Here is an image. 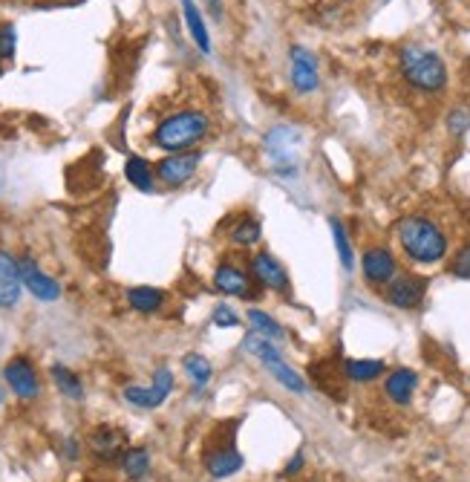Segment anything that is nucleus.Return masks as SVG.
Returning <instances> with one entry per match:
<instances>
[{"label":"nucleus","instance_id":"473e14b6","mask_svg":"<svg viewBox=\"0 0 470 482\" xmlns=\"http://www.w3.org/2000/svg\"><path fill=\"white\" fill-rule=\"evenodd\" d=\"M211 321H214V326H223V330H234V326H239V318L234 315L231 306H216Z\"/></svg>","mask_w":470,"mask_h":482},{"label":"nucleus","instance_id":"bb28decb","mask_svg":"<svg viewBox=\"0 0 470 482\" xmlns=\"http://www.w3.org/2000/svg\"><path fill=\"white\" fill-rule=\"evenodd\" d=\"M248 321H251V326H254V333H260V335H266L269 341H275V344H280L283 338H286V330L271 318L269 312H263V310H248Z\"/></svg>","mask_w":470,"mask_h":482},{"label":"nucleus","instance_id":"f3484780","mask_svg":"<svg viewBox=\"0 0 470 482\" xmlns=\"http://www.w3.org/2000/svg\"><path fill=\"white\" fill-rule=\"evenodd\" d=\"M179 4H182V18H185V24H188L191 41L196 43V50H200L202 56H211V35H208L202 9L196 6V0H179Z\"/></svg>","mask_w":470,"mask_h":482},{"label":"nucleus","instance_id":"412c9836","mask_svg":"<svg viewBox=\"0 0 470 482\" xmlns=\"http://www.w3.org/2000/svg\"><path fill=\"white\" fill-rule=\"evenodd\" d=\"M127 303L141 315H153L162 310V303H165V292L156 287H133V289H127Z\"/></svg>","mask_w":470,"mask_h":482},{"label":"nucleus","instance_id":"7c9ffc66","mask_svg":"<svg viewBox=\"0 0 470 482\" xmlns=\"http://www.w3.org/2000/svg\"><path fill=\"white\" fill-rule=\"evenodd\" d=\"M18 50V29L15 24H0V61H12Z\"/></svg>","mask_w":470,"mask_h":482},{"label":"nucleus","instance_id":"2eb2a0df","mask_svg":"<svg viewBox=\"0 0 470 482\" xmlns=\"http://www.w3.org/2000/svg\"><path fill=\"white\" fill-rule=\"evenodd\" d=\"M419 387V376H415V370H407V367H398L392 370L387 381H384V393L392 404H401V408H407L413 402V393Z\"/></svg>","mask_w":470,"mask_h":482},{"label":"nucleus","instance_id":"a211bd4d","mask_svg":"<svg viewBox=\"0 0 470 482\" xmlns=\"http://www.w3.org/2000/svg\"><path fill=\"white\" fill-rule=\"evenodd\" d=\"M125 180L133 185L136 191L150 194L153 188H156V168H153L145 157H130L125 162Z\"/></svg>","mask_w":470,"mask_h":482},{"label":"nucleus","instance_id":"0eeeda50","mask_svg":"<svg viewBox=\"0 0 470 482\" xmlns=\"http://www.w3.org/2000/svg\"><path fill=\"white\" fill-rule=\"evenodd\" d=\"M4 381L9 385V390H12L15 396L24 399V402H32V399L41 396L38 370L27 356H15L12 361H9V364L4 367Z\"/></svg>","mask_w":470,"mask_h":482},{"label":"nucleus","instance_id":"9b49d317","mask_svg":"<svg viewBox=\"0 0 470 482\" xmlns=\"http://www.w3.org/2000/svg\"><path fill=\"white\" fill-rule=\"evenodd\" d=\"M424 295H428V278L419 275H396L384 287V298L396 310H415L421 306Z\"/></svg>","mask_w":470,"mask_h":482},{"label":"nucleus","instance_id":"c85d7f7f","mask_svg":"<svg viewBox=\"0 0 470 482\" xmlns=\"http://www.w3.org/2000/svg\"><path fill=\"white\" fill-rule=\"evenodd\" d=\"M266 370L275 376L277 381L286 390H292V393H306V381L300 379V372H294L286 361H271V364H266Z\"/></svg>","mask_w":470,"mask_h":482},{"label":"nucleus","instance_id":"1a4fd4ad","mask_svg":"<svg viewBox=\"0 0 470 482\" xmlns=\"http://www.w3.org/2000/svg\"><path fill=\"white\" fill-rule=\"evenodd\" d=\"M214 289L223 295H231V298H254L257 295V280L251 275V269H239L237 263H220L214 272Z\"/></svg>","mask_w":470,"mask_h":482},{"label":"nucleus","instance_id":"aec40b11","mask_svg":"<svg viewBox=\"0 0 470 482\" xmlns=\"http://www.w3.org/2000/svg\"><path fill=\"white\" fill-rule=\"evenodd\" d=\"M387 364L381 358H349L344 364V372L349 381H355V385H369V381H375L384 376Z\"/></svg>","mask_w":470,"mask_h":482},{"label":"nucleus","instance_id":"4be33fe9","mask_svg":"<svg viewBox=\"0 0 470 482\" xmlns=\"http://www.w3.org/2000/svg\"><path fill=\"white\" fill-rule=\"evenodd\" d=\"M243 349L248 356H254L260 364H271V361H283V356H280V349H277V344L275 341H269L266 335H260V333H251L246 341H243Z\"/></svg>","mask_w":470,"mask_h":482},{"label":"nucleus","instance_id":"e433bc0d","mask_svg":"<svg viewBox=\"0 0 470 482\" xmlns=\"http://www.w3.org/2000/svg\"><path fill=\"white\" fill-rule=\"evenodd\" d=\"M384 4H387V0H384Z\"/></svg>","mask_w":470,"mask_h":482},{"label":"nucleus","instance_id":"f257e3e1","mask_svg":"<svg viewBox=\"0 0 470 482\" xmlns=\"http://www.w3.org/2000/svg\"><path fill=\"white\" fill-rule=\"evenodd\" d=\"M396 237L404 255L413 263H419V266L442 263L447 257V251H451V240H447L444 228L424 214H410L398 220Z\"/></svg>","mask_w":470,"mask_h":482},{"label":"nucleus","instance_id":"cd10ccee","mask_svg":"<svg viewBox=\"0 0 470 482\" xmlns=\"http://www.w3.org/2000/svg\"><path fill=\"white\" fill-rule=\"evenodd\" d=\"M122 468L130 479H141L150 474V454L148 448H127L122 454Z\"/></svg>","mask_w":470,"mask_h":482},{"label":"nucleus","instance_id":"72a5a7b5","mask_svg":"<svg viewBox=\"0 0 470 482\" xmlns=\"http://www.w3.org/2000/svg\"><path fill=\"white\" fill-rule=\"evenodd\" d=\"M300 468H303V454H294V459L286 465V471H283V477H294Z\"/></svg>","mask_w":470,"mask_h":482},{"label":"nucleus","instance_id":"f8f14e48","mask_svg":"<svg viewBox=\"0 0 470 482\" xmlns=\"http://www.w3.org/2000/svg\"><path fill=\"white\" fill-rule=\"evenodd\" d=\"M360 272H364L367 283H373V287H387L398 275V260L387 246H373L360 257Z\"/></svg>","mask_w":470,"mask_h":482},{"label":"nucleus","instance_id":"a878e982","mask_svg":"<svg viewBox=\"0 0 470 482\" xmlns=\"http://www.w3.org/2000/svg\"><path fill=\"white\" fill-rule=\"evenodd\" d=\"M260 237H263V228H260L254 217H243V220H237L231 232H228V240H231L234 246H243V249L260 243Z\"/></svg>","mask_w":470,"mask_h":482},{"label":"nucleus","instance_id":"393cba45","mask_svg":"<svg viewBox=\"0 0 470 482\" xmlns=\"http://www.w3.org/2000/svg\"><path fill=\"white\" fill-rule=\"evenodd\" d=\"M182 370L188 372V379H191V385L193 387H205L208 381H211V376H214V367H211V361L208 358H202L200 353H188L182 358Z\"/></svg>","mask_w":470,"mask_h":482},{"label":"nucleus","instance_id":"b1692460","mask_svg":"<svg viewBox=\"0 0 470 482\" xmlns=\"http://www.w3.org/2000/svg\"><path fill=\"white\" fill-rule=\"evenodd\" d=\"M330 228H332V240H335V251H337V260H341L344 272H352L355 269V249L349 243V234L344 223L337 217H330Z\"/></svg>","mask_w":470,"mask_h":482},{"label":"nucleus","instance_id":"2f4dec72","mask_svg":"<svg viewBox=\"0 0 470 482\" xmlns=\"http://www.w3.org/2000/svg\"><path fill=\"white\" fill-rule=\"evenodd\" d=\"M470 127V111L467 107H453L451 116H447V130H451V136H465Z\"/></svg>","mask_w":470,"mask_h":482},{"label":"nucleus","instance_id":"6e6552de","mask_svg":"<svg viewBox=\"0 0 470 482\" xmlns=\"http://www.w3.org/2000/svg\"><path fill=\"white\" fill-rule=\"evenodd\" d=\"M289 70H292V87L300 96H309L321 87V73H318V58L312 50L294 43L289 50Z\"/></svg>","mask_w":470,"mask_h":482},{"label":"nucleus","instance_id":"dca6fc26","mask_svg":"<svg viewBox=\"0 0 470 482\" xmlns=\"http://www.w3.org/2000/svg\"><path fill=\"white\" fill-rule=\"evenodd\" d=\"M90 451L98 456V459H116V456H122L127 448H125V436L116 431V427L110 425H98L95 431L90 433Z\"/></svg>","mask_w":470,"mask_h":482},{"label":"nucleus","instance_id":"9d476101","mask_svg":"<svg viewBox=\"0 0 470 482\" xmlns=\"http://www.w3.org/2000/svg\"><path fill=\"white\" fill-rule=\"evenodd\" d=\"M251 275H254L260 289H271L277 295H286L292 289L286 266H283L275 255H269V251H257V255L251 257Z\"/></svg>","mask_w":470,"mask_h":482},{"label":"nucleus","instance_id":"f704fd0d","mask_svg":"<svg viewBox=\"0 0 470 482\" xmlns=\"http://www.w3.org/2000/svg\"><path fill=\"white\" fill-rule=\"evenodd\" d=\"M208 6L214 9V15H216V18H223V6H220V0H208Z\"/></svg>","mask_w":470,"mask_h":482},{"label":"nucleus","instance_id":"5701e85b","mask_svg":"<svg viewBox=\"0 0 470 482\" xmlns=\"http://www.w3.org/2000/svg\"><path fill=\"white\" fill-rule=\"evenodd\" d=\"M49 376H52V381H56V387H58L67 399H72V402H81V399H84V385H81V379L75 376V372H72L70 367L52 364Z\"/></svg>","mask_w":470,"mask_h":482},{"label":"nucleus","instance_id":"423d86ee","mask_svg":"<svg viewBox=\"0 0 470 482\" xmlns=\"http://www.w3.org/2000/svg\"><path fill=\"white\" fill-rule=\"evenodd\" d=\"M173 390V372L168 367H159L153 372V385L150 387H125V402L133 404L139 410H156L159 404H165V399Z\"/></svg>","mask_w":470,"mask_h":482},{"label":"nucleus","instance_id":"7ed1b4c3","mask_svg":"<svg viewBox=\"0 0 470 482\" xmlns=\"http://www.w3.org/2000/svg\"><path fill=\"white\" fill-rule=\"evenodd\" d=\"M211 130V119L200 111H179L168 119H162L159 127L153 130L150 142L159 150H171L179 153L185 148H193L196 142H202Z\"/></svg>","mask_w":470,"mask_h":482},{"label":"nucleus","instance_id":"6ab92c4d","mask_svg":"<svg viewBox=\"0 0 470 482\" xmlns=\"http://www.w3.org/2000/svg\"><path fill=\"white\" fill-rule=\"evenodd\" d=\"M243 463H246V459L239 456L231 445H228V448H220V451L208 454L205 468H208V474H211L214 479H225V477L237 474V471L243 468Z\"/></svg>","mask_w":470,"mask_h":482},{"label":"nucleus","instance_id":"ddd939ff","mask_svg":"<svg viewBox=\"0 0 470 482\" xmlns=\"http://www.w3.org/2000/svg\"><path fill=\"white\" fill-rule=\"evenodd\" d=\"M18 266H20V280H24V289L32 292V298H38L43 303H52V301L61 298V283L56 278L43 275L41 266L32 257H20Z\"/></svg>","mask_w":470,"mask_h":482},{"label":"nucleus","instance_id":"c756f323","mask_svg":"<svg viewBox=\"0 0 470 482\" xmlns=\"http://www.w3.org/2000/svg\"><path fill=\"white\" fill-rule=\"evenodd\" d=\"M451 275L459 280H470V237L465 240L459 251L451 257Z\"/></svg>","mask_w":470,"mask_h":482},{"label":"nucleus","instance_id":"f03ea898","mask_svg":"<svg viewBox=\"0 0 470 482\" xmlns=\"http://www.w3.org/2000/svg\"><path fill=\"white\" fill-rule=\"evenodd\" d=\"M398 70L404 81L421 93H442L447 87V64L436 50L410 43L398 52Z\"/></svg>","mask_w":470,"mask_h":482},{"label":"nucleus","instance_id":"c9c22d12","mask_svg":"<svg viewBox=\"0 0 470 482\" xmlns=\"http://www.w3.org/2000/svg\"><path fill=\"white\" fill-rule=\"evenodd\" d=\"M0 402H4V390H0Z\"/></svg>","mask_w":470,"mask_h":482},{"label":"nucleus","instance_id":"20e7f679","mask_svg":"<svg viewBox=\"0 0 470 482\" xmlns=\"http://www.w3.org/2000/svg\"><path fill=\"white\" fill-rule=\"evenodd\" d=\"M298 148H300V130H294L289 125H280L266 136L269 162L280 177H294V173H298V168H300Z\"/></svg>","mask_w":470,"mask_h":482},{"label":"nucleus","instance_id":"4468645a","mask_svg":"<svg viewBox=\"0 0 470 482\" xmlns=\"http://www.w3.org/2000/svg\"><path fill=\"white\" fill-rule=\"evenodd\" d=\"M24 295V280H20L18 257L9 251H0V310H12Z\"/></svg>","mask_w":470,"mask_h":482},{"label":"nucleus","instance_id":"39448f33","mask_svg":"<svg viewBox=\"0 0 470 482\" xmlns=\"http://www.w3.org/2000/svg\"><path fill=\"white\" fill-rule=\"evenodd\" d=\"M202 162V153L200 150H191V153H168L165 159H159L156 165V180L168 188H179L188 180H193L196 168Z\"/></svg>","mask_w":470,"mask_h":482}]
</instances>
